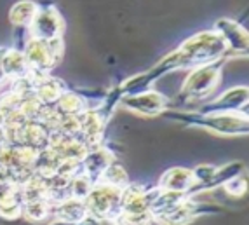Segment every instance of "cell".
Wrapping results in <instances>:
<instances>
[{
	"label": "cell",
	"mask_w": 249,
	"mask_h": 225,
	"mask_svg": "<svg viewBox=\"0 0 249 225\" xmlns=\"http://www.w3.org/2000/svg\"><path fill=\"white\" fill-rule=\"evenodd\" d=\"M197 209H199V206L194 205L190 201V197H187V199L183 201V203H179L178 206H175V208L167 209L166 213H160V215L154 217V222H157V224H160V225H185V224H188V222H192V218L196 217Z\"/></svg>",
	"instance_id": "obj_12"
},
{
	"label": "cell",
	"mask_w": 249,
	"mask_h": 225,
	"mask_svg": "<svg viewBox=\"0 0 249 225\" xmlns=\"http://www.w3.org/2000/svg\"><path fill=\"white\" fill-rule=\"evenodd\" d=\"M121 103L129 112L142 113V115H157V113L166 110V98L159 94L157 91H143L138 94H131L121 98Z\"/></svg>",
	"instance_id": "obj_7"
},
{
	"label": "cell",
	"mask_w": 249,
	"mask_h": 225,
	"mask_svg": "<svg viewBox=\"0 0 249 225\" xmlns=\"http://www.w3.org/2000/svg\"><path fill=\"white\" fill-rule=\"evenodd\" d=\"M214 32L223 38L227 53L235 56H248V32L232 19H220L214 25Z\"/></svg>",
	"instance_id": "obj_8"
},
{
	"label": "cell",
	"mask_w": 249,
	"mask_h": 225,
	"mask_svg": "<svg viewBox=\"0 0 249 225\" xmlns=\"http://www.w3.org/2000/svg\"><path fill=\"white\" fill-rule=\"evenodd\" d=\"M56 105H58V109L61 110L65 115H82V113L88 110L86 100L70 91L65 93V94L56 101Z\"/></svg>",
	"instance_id": "obj_18"
},
{
	"label": "cell",
	"mask_w": 249,
	"mask_h": 225,
	"mask_svg": "<svg viewBox=\"0 0 249 225\" xmlns=\"http://www.w3.org/2000/svg\"><path fill=\"white\" fill-rule=\"evenodd\" d=\"M25 58L28 63L30 74L34 75H49L63 56V40L54 38V40H35L30 38L25 49Z\"/></svg>",
	"instance_id": "obj_1"
},
{
	"label": "cell",
	"mask_w": 249,
	"mask_h": 225,
	"mask_svg": "<svg viewBox=\"0 0 249 225\" xmlns=\"http://www.w3.org/2000/svg\"><path fill=\"white\" fill-rule=\"evenodd\" d=\"M23 196H21V188L14 187L13 190H9L7 194L0 197V217L5 220H14V218L21 217L23 211Z\"/></svg>",
	"instance_id": "obj_15"
},
{
	"label": "cell",
	"mask_w": 249,
	"mask_h": 225,
	"mask_svg": "<svg viewBox=\"0 0 249 225\" xmlns=\"http://www.w3.org/2000/svg\"><path fill=\"white\" fill-rule=\"evenodd\" d=\"M113 163V154L105 147H92L88 150V154L82 159V169L84 173L92 180V182H100L107 168Z\"/></svg>",
	"instance_id": "obj_9"
},
{
	"label": "cell",
	"mask_w": 249,
	"mask_h": 225,
	"mask_svg": "<svg viewBox=\"0 0 249 225\" xmlns=\"http://www.w3.org/2000/svg\"><path fill=\"white\" fill-rule=\"evenodd\" d=\"M5 53V47H0V84L4 82L5 75H4V70H2V56H4Z\"/></svg>",
	"instance_id": "obj_24"
},
{
	"label": "cell",
	"mask_w": 249,
	"mask_h": 225,
	"mask_svg": "<svg viewBox=\"0 0 249 225\" xmlns=\"http://www.w3.org/2000/svg\"><path fill=\"white\" fill-rule=\"evenodd\" d=\"M246 188H248V185H246V178H244V175L242 176H233L232 180H229L227 184H225V190L229 192L230 196H233V197H239V196H242L246 192Z\"/></svg>",
	"instance_id": "obj_22"
},
{
	"label": "cell",
	"mask_w": 249,
	"mask_h": 225,
	"mask_svg": "<svg viewBox=\"0 0 249 225\" xmlns=\"http://www.w3.org/2000/svg\"><path fill=\"white\" fill-rule=\"evenodd\" d=\"M77 225H101V220L100 218L92 217V215H88V217L84 218L82 222H79Z\"/></svg>",
	"instance_id": "obj_23"
},
{
	"label": "cell",
	"mask_w": 249,
	"mask_h": 225,
	"mask_svg": "<svg viewBox=\"0 0 249 225\" xmlns=\"http://www.w3.org/2000/svg\"><path fill=\"white\" fill-rule=\"evenodd\" d=\"M51 209H53V205H51L47 199L42 201H30V203H25L23 205V211L21 215L30 222H42L46 220L47 217L51 215Z\"/></svg>",
	"instance_id": "obj_17"
},
{
	"label": "cell",
	"mask_w": 249,
	"mask_h": 225,
	"mask_svg": "<svg viewBox=\"0 0 249 225\" xmlns=\"http://www.w3.org/2000/svg\"><path fill=\"white\" fill-rule=\"evenodd\" d=\"M40 5L35 2H19L11 9V21L14 26L19 28H30L32 21H34L35 14L38 13Z\"/></svg>",
	"instance_id": "obj_16"
},
{
	"label": "cell",
	"mask_w": 249,
	"mask_h": 225,
	"mask_svg": "<svg viewBox=\"0 0 249 225\" xmlns=\"http://www.w3.org/2000/svg\"><path fill=\"white\" fill-rule=\"evenodd\" d=\"M121 197L122 188L112 187L103 182H96L89 196L84 199V205L92 217L100 220H105V218L115 220L121 215Z\"/></svg>",
	"instance_id": "obj_2"
},
{
	"label": "cell",
	"mask_w": 249,
	"mask_h": 225,
	"mask_svg": "<svg viewBox=\"0 0 249 225\" xmlns=\"http://www.w3.org/2000/svg\"><path fill=\"white\" fill-rule=\"evenodd\" d=\"M30 38L35 40H54L61 38L65 23L54 7H40L30 25Z\"/></svg>",
	"instance_id": "obj_4"
},
{
	"label": "cell",
	"mask_w": 249,
	"mask_h": 225,
	"mask_svg": "<svg viewBox=\"0 0 249 225\" xmlns=\"http://www.w3.org/2000/svg\"><path fill=\"white\" fill-rule=\"evenodd\" d=\"M248 115V88H233L216 98L213 103L206 105L202 109V115H213V113H239Z\"/></svg>",
	"instance_id": "obj_6"
},
{
	"label": "cell",
	"mask_w": 249,
	"mask_h": 225,
	"mask_svg": "<svg viewBox=\"0 0 249 225\" xmlns=\"http://www.w3.org/2000/svg\"><path fill=\"white\" fill-rule=\"evenodd\" d=\"M92 187H94V182L86 173H80V175L73 176L70 180V197L84 201L89 196V192L92 190Z\"/></svg>",
	"instance_id": "obj_20"
},
{
	"label": "cell",
	"mask_w": 249,
	"mask_h": 225,
	"mask_svg": "<svg viewBox=\"0 0 249 225\" xmlns=\"http://www.w3.org/2000/svg\"><path fill=\"white\" fill-rule=\"evenodd\" d=\"M51 215L56 218L58 224L63 225H77L79 222H82L84 218L88 217V208L84 205V201L79 199H70L63 201V203H58V205H53V209H51Z\"/></svg>",
	"instance_id": "obj_11"
},
{
	"label": "cell",
	"mask_w": 249,
	"mask_h": 225,
	"mask_svg": "<svg viewBox=\"0 0 249 225\" xmlns=\"http://www.w3.org/2000/svg\"><path fill=\"white\" fill-rule=\"evenodd\" d=\"M220 79H221V72L220 67H218V63L190 70L187 80L183 84V89L179 93V96H183L187 101H200L209 93H213V89L218 86Z\"/></svg>",
	"instance_id": "obj_3"
},
{
	"label": "cell",
	"mask_w": 249,
	"mask_h": 225,
	"mask_svg": "<svg viewBox=\"0 0 249 225\" xmlns=\"http://www.w3.org/2000/svg\"><path fill=\"white\" fill-rule=\"evenodd\" d=\"M190 122L200 124L208 130H213L221 134H246L248 133V117L237 115V113H213L202 117H183Z\"/></svg>",
	"instance_id": "obj_5"
},
{
	"label": "cell",
	"mask_w": 249,
	"mask_h": 225,
	"mask_svg": "<svg viewBox=\"0 0 249 225\" xmlns=\"http://www.w3.org/2000/svg\"><path fill=\"white\" fill-rule=\"evenodd\" d=\"M7 143V138H5V130L4 128H0V149Z\"/></svg>",
	"instance_id": "obj_25"
},
{
	"label": "cell",
	"mask_w": 249,
	"mask_h": 225,
	"mask_svg": "<svg viewBox=\"0 0 249 225\" xmlns=\"http://www.w3.org/2000/svg\"><path fill=\"white\" fill-rule=\"evenodd\" d=\"M67 93L65 84L58 79H53L49 75L40 77L35 84V96L40 100L42 105H54Z\"/></svg>",
	"instance_id": "obj_14"
},
{
	"label": "cell",
	"mask_w": 249,
	"mask_h": 225,
	"mask_svg": "<svg viewBox=\"0 0 249 225\" xmlns=\"http://www.w3.org/2000/svg\"><path fill=\"white\" fill-rule=\"evenodd\" d=\"M196 185V178L192 169H185V168H173V169L166 171L160 176L159 182V188L166 192H178V194H190V190Z\"/></svg>",
	"instance_id": "obj_10"
},
{
	"label": "cell",
	"mask_w": 249,
	"mask_h": 225,
	"mask_svg": "<svg viewBox=\"0 0 249 225\" xmlns=\"http://www.w3.org/2000/svg\"><path fill=\"white\" fill-rule=\"evenodd\" d=\"M100 182H103V184H107V185H112V187H117V188H124L129 185L127 173H125L124 168H122L121 164H117L115 161L107 168V171L103 173Z\"/></svg>",
	"instance_id": "obj_19"
},
{
	"label": "cell",
	"mask_w": 249,
	"mask_h": 225,
	"mask_svg": "<svg viewBox=\"0 0 249 225\" xmlns=\"http://www.w3.org/2000/svg\"><path fill=\"white\" fill-rule=\"evenodd\" d=\"M152 224H154V218H152L150 213H145V215H124V213H121L115 218V225H152Z\"/></svg>",
	"instance_id": "obj_21"
},
{
	"label": "cell",
	"mask_w": 249,
	"mask_h": 225,
	"mask_svg": "<svg viewBox=\"0 0 249 225\" xmlns=\"http://www.w3.org/2000/svg\"><path fill=\"white\" fill-rule=\"evenodd\" d=\"M4 169H5V168H4V163H2V159H0V173H2Z\"/></svg>",
	"instance_id": "obj_26"
},
{
	"label": "cell",
	"mask_w": 249,
	"mask_h": 225,
	"mask_svg": "<svg viewBox=\"0 0 249 225\" xmlns=\"http://www.w3.org/2000/svg\"><path fill=\"white\" fill-rule=\"evenodd\" d=\"M2 70H4L5 77L11 79L13 82L25 79L26 75L30 74L25 55L18 49H5L4 56H2Z\"/></svg>",
	"instance_id": "obj_13"
}]
</instances>
